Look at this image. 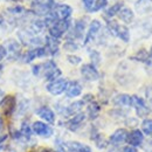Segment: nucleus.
I'll return each instance as SVG.
<instances>
[{"mask_svg":"<svg viewBox=\"0 0 152 152\" xmlns=\"http://www.w3.org/2000/svg\"><path fill=\"white\" fill-rule=\"evenodd\" d=\"M134 11L136 13L144 15L152 12V0H137L134 2Z\"/></svg>","mask_w":152,"mask_h":152,"instance_id":"18","label":"nucleus"},{"mask_svg":"<svg viewBox=\"0 0 152 152\" xmlns=\"http://www.w3.org/2000/svg\"><path fill=\"white\" fill-rule=\"evenodd\" d=\"M142 132L152 138V119H144L142 123Z\"/></svg>","mask_w":152,"mask_h":152,"instance_id":"30","label":"nucleus"},{"mask_svg":"<svg viewBox=\"0 0 152 152\" xmlns=\"http://www.w3.org/2000/svg\"><path fill=\"white\" fill-rule=\"evenodd\" d=\"M55 14L57 15L58 20H68L72 17V13H73V8L69 6V5H66V4H60L57 5L54 10Z\"/></svg>","mask_w":152,"mask_h":152,"instance_id":"20","label":"nucleus"},{"mask_svg":"<svg viewBox=\"0 0 152 152\" xmlns=\"http://www.w3.org/2000/svg\"><path fill=\"white\" fill-rule=\"evenodd\" d=\"M5 93H4V91H2V90H1V89H0V104H1V102H2V99H4V98H5Z\"/></svg>","mask_w":152,"mask_h":152,"instance_id":"42","label":"nucleus"},{"mask_svg":"<svg viewBox=\"0 0 152 152\" xmlns=\"http://www.w3.org/2000/svg\"><path fill=\"white\" fill-rule=\"evenodd\" d=\"M83 105H84V102H83V101H75V102L70 103L69 105H67V107L63 109L62 114L64 115L66 117L75 116V115L81 113V110H82Z\"/></svg>","mask_w":152,"mask_h":152,"instance_id":"19","label":"nucleus"},{"mask_svg":"<svg viewBox=\"0 0 152 152\" xmlns=\"http://www.w3.org/2000/svg\"><path fill=\"white\" fill-rule=\"evenodd\" d=\"M37 115H38L40 118H42L46 123H49V124H54L55 123V113L49 108V107H41L37 110Z\"/></svg>","mask_w":152,"mask_h":152,"instance_id":"15","label":"nucleus"},{"mask_svg":"<svg viewBox=\"0 0 152 152\" xmlns=\"http://www.w3.org/2000/svg\"><path fill=\"white\" fill-rule=\"evenodd\" d=\"M32 73H33V75L35 76L40 75L41 74V64H34L32 67Z\"/></svg>","mask_w":152,"mask_h":152,"instance_id":"37","label":"nucleus"},{"mask_svg":"<svg viewBox=\"0 0 152 152\" xmlns=\"http://www.w3.org/2000/svg\"><path fill=\"white\" fill-rule=\"evenodd\" d=\"M123 152H137L136 150V148H133V146H125L124 149H123Z\"/></svg>","mask_w":152,"mask_h":152,"instance_id":"41","label":"nucleus"},{"mask_svg":"<svg viewBox=\"0 0 152 152\" xmlns=\"http://www.w3.org/2000/svg\"><path fill=\"white\" fill-rule=\"evenodd\" d=\"M1 73H2V64L0 63V75H1Z\"/></svg>","mask_w":152,"mask_h":152,"instance_id":"47","label":"nucleus"},{"mask_svg":"<svg viewBox=\"0 0 152 152\" xmlns=\"http://www.w3.org/2000/svg\"><path fill=\"white\" fill-rule=\"evenodd\" d=\"M4 47L6 48V52H7V56L6 57H8L11 61L18 60L22 55V53H21V43L19 41L14 40V39L7 40Z\"/></svg>","mask_w":152,"mask_h":152,"instance_id":"4","label":"nucleus"},{"mask_svg":"<svg viewBox=\"0 0 152 152\" xmlns=\"http://www.w3.org/2000/svg\"><path fill=\"white\" fill-rule=\"evenodd\" d=\"M87 28V19L81 18L75 22L74 28H73V37L75 39H83L84 33Z\"/></svg>","mask_w":152,"mask_h":152,"instance_id":"21","label":"nucleus"},{"mask_svg":"<svg viewBox=\"0 0 152 152\" xmlns=\"http://www.w3.org/2000/svg\"><path fill=\"white\" fill-rule=\"evenodd\" d=\"M89 57H90V60H91V64H93V66L97 67V66L101 64V60H102V57H101V54H99L98 50L90 49V50H89Z\"/></svg>","mask_w":152,"mask_h":152,"instance_id":"29","label":"nucleus"},{"mask_svg":"<svg viewBox=\"0 0 152 152\" xmlns=\"http://www.w3.org/2000/svg\"><path fill=\"white\" fill-rule=\"evenodd\" d=\"M27 108H28V101H26V99H23L21 103L19 104V114H25L26 113V110H27Z\"/></svg>","mask_w":152,"mask_h":152,"instance_id":"36","label":"nucleus"},{"mask_svg":"<svg viewBox=\"0 0 152 152\" xmlns=\"http://www.w3.org/2000/svg\"><path fill=\"white\" fill-rule=\"evenodd\" d=\"M57 4L55 0H33L32 1V13L39 17H46L48 13L55 10Z\"/></svg>","mask_w":152,"mask_h":152,"instance_id":"1","label":"nucleus"},{"mask_svg":"<svg viewBox=\"0 0 152 152\" xmlns=\"http://www.w3.org/2000/svg\"><path fill=\"white\" fill-rule=\"evenodd\" d=\"M67 61H68L70 64L77 66V64H80V63L82 62V58H81L80 56H77V55L70 54V55H68V56H67Z\"/></svg>","mask_w":152,"mask_h":152,"instance_id":"34","label":"nucleus"},{"mask_svg":"<svg viewBox=\"0 0 152 152\" xmlns=\"http://www.w3.org/2000/svg\"><path fill=\"white\" fill-rule=\"evenodd\" d=\"M99 111H101V107H99V104L96 101H93L91 103L88 104V116H89L90 119L97 118Z\"/></svg>","mask_w":152,"mask_h":152,"instance_id":"26","label":"nucleus"},{"mask_svg":"<svg viewBox=\"0 0 152 152\" xmlns=\"http://www.w3.org/2000/svg\"><path fill=\"white\" fill-rule=\"evenodd\" d=\"M12 1H20V0H12Z\"/></svg>","mask_w":152,"mask_h":152,"instance_id":"48","label":"nucleus"},{"mask_svg":"<svg viewBox=\"0 0 152 152\" xmlns=\"http://www.w3.org/2000/svg\"><path fill=\"white\" fill-rule=\"evenodd\" d=\"M63 49L66 52H76L78 49V46H77V43H76L74 40H68V41L64 42Z\"/></svg>","mask_w":152,"mask_h":152,"instance_id":"33","label":"nucleus"},{"mask_svg":"<svg viewBox=\"0 0 152 152\" xmlns=\"http://www.w3.org/2000/svg\"><path fill=\"white\" fill-rule=\"evenodd\" d=\"M37 152H50L49 150H47V149H41V150H39V151Z\"/></svg>","mask_w":152,"mask_h":152,"instance_id":"45","label":"nucleus"},{"mask_svg":"<svg viewBox=\"0 0 152 152\" xmlns=\"http://www.w3.org/2000/svg\"><path fill=\"white\" fill-rule=\"evenodd\" d=\"M4 23H5V19H4V17L0 14V27L4 26Z\"/></svg>","mask_w":152,"mask_h":152,"instance_id":"44","label":"nucleus"},{"mask_svg":"<svg viewBox=\"0 0 152 152\" xmlns=\"http://www.w3.org/2000/svg\"><path fill=\"white\" fill-rule=\"evenodd\" d=\"M149 56H150V58H152V46L150 48V52H149Z\"/></svg>","mask_w":152,"mask_h":152,"instance_id":"46","label":"nucleus"},{"mask_svg":"<svg viewBox=\"0 0 152 152\" xmlns=\"http://www.w3.org/2000/svg\"><path fill=\"white\" fill-rule=\"evenodd\" d=\"M113 103L118 108H129L132 105V98L128 94H119L114 97Z\"/></svg>","mask_w":152,"mask_h":152,"instance_id":"22","label":"nucleus"},{"mask_svg":"<svg viewBox=\"0 0 152 152\" xmlns=\"http://www.w3.org/2000/svg\"><path fill=\"white\" fill-rule=\"evenodd\" d=\"M4 130V121H2V118H1V116H0V132Z\"/></svg>","mask_w":152,"mask_h":152,"instance_id":"43","label":"nucleus"},{"mask_svg":"<svg viewBox=\"0 0 152 152\" xmlns=\"http://www.w3.org/2000/svg\"><path fill=\"white\" fill-rule=\"evenodd\" d=\"M81 75L86 81H89V82H95L99 78V73L97 68L91 63H86L81 67Z\"/></svg>","mask_w":152,"mask_h":152,"instance_id":"9","label":"nucleus"},{"mask_svg":"<svg viewBox=\"0 0 152 152\" xmlns=\"http://www.w3.org/2000/svg\"><path fill=\"white\" fill-rule=\"evenodd\" d=\"M70 28V20H58L55 25L49 27V37L54 39H61Z\"/></svg>","mask_w":152,"mask_h":152,"instance_id":"3","label":"nucleus"},{"mask_svg":"<svg viewBox=\"0 0 152 152\" xmlns=\"http://www.w3.org/2000/svg\"><path fill=\"white\" fill-rule=\"evenodd\" d=\"M7 138H8V134H0V150L4 149L5 142L7 140Z\"/></svg>","mask_w":152,"mask_h":152,"instance_id":"40","label":"nucleus"},{"mask_svg":"<svg viewBox=\"0 0 152 152\" xmlns=\"http://www.w3.org/2000/svg\"><path fill=\"white\" fill-rule=\"evenodd\" d=\"M149 53H146L145 49H140L134 56L131 57V60H136V61H140V62H144V63H150V60H149Z\"/></svg>","mask_w":152,"mask_h":152,"instance_id":"28","label":"nucleus"},{"mask_svg":"<svg viewBox=\"0 0 152 152\" xmlns=\"http://www.w3.org/2000/svg\"><path fill=\"white\" fill-rule=\"evenodd\" d=\"M126 142L129 143L130 146H133V148L140 146L143 144V142H144V133L142 132L140 130H138V129H134L130 133H128Z\"/></svg>","mask_w":152,"mask_h":152,"instance_id":"14","label":"nucleus"},{"mask_svg":"<svg viewBox=\"0 0 152 152\" xmlns=\"http://www.w3.org/2000/svg\"><path fill=\"white\" fill-rule=\"evenodd\" d=\"M131 98H132V105L131 107H133L136 109V113L139 117H145V116L150 114V108L146 105L145 101L142 97L133 95L131 96Z\"/></svg>","mask_w":152,"mask_h":152,"instance_id":"10","label":"nucleus"},{"mask_svg":"<svg viewBox=\"0 0 152 152\" xmlns=\"http://www.w3.org/2000/svg\"><path fill=\"white\" fill-rule=\"evenodd\" d=\"M32 131L37 136L42 137V138H49L54 133V130L50 125H48L47 123L41 122V121H37L32 124Z\"/></svg>","mask_w":152,"mask_h":152,"instance_id":"6","label":"nucleus"},{"mask_svg":"<svg viewBox=\"0 0 152 152\" xmlns=\"http://www.w3.org/2000/svg\"><path fill=\"white\" fill-rule=\"evenodd\" d=\"M86 114L84 113H80V114L73 116L67 123H66V126L67 129H69L70 131H76L86 121Z\"/></svg>","mask_w":152,"mask_h":152,"instance_id":"17","label":"nucleus"},{"mask_svg":"<svg viewBox=\"0 0 152 152\" xmlns=\"http://www.w3.org/2000/svg\"><path fill=\"white\" fill-rule=\"evenodd\" d=\"M94 2H95V0H82L83 7H84L86 11H88V12L91 11V8H93V6H94Z\"/></svg>","mask_w":152,"mask_h":152,"instance_id":"35","label":"nucleus"},{"mask_svg":"<svg viewBox=\"0 0 152 152\" xmlns=\"http://www.w3.org/2000/svg\"><path fill=\"white\" fill-rule=\"evenodd\" d=\"M7 12L11 14V15H14V17H19V15H23L25 14V8L20 5H17V6H13V7H8L7 8Z\"/></svg>","mask_w":152,"mask_h":152,"instance_id":"31","label":"nucleus"},{"mask_svg":"<svg viewBox=\"0 0 152 152\" xmlns=\"http://www.w3.org/2000/svg\"><path fill=\"white\" fill-rule=\"evenodd\" d=\"M118 18L119 20H122L124 23H131L134 19V13L131 8L129 7H123L119 12H118Z\"/></svg>","mask_w":152,"mask_h":152,"instance_id":"24","label":"nucleus"},{"mask_svg":"<svg viewBox=\"0 0 152 152\" xmlns=\"http://www.w3.org/2000/svg\"><path fill=\"white\" fill-rule=\"evenodd\" d=\"M19 131L21 133V136H22V139H26V140L31 139L32 133H33V131H32V125H29L28 122H22Z\"/></svg>","mask_w":152,"mask_h":152,"instance_id":"27","label":"nucleus"},{"mask_svg":"<svg viewBox=\"0 0 152 152\" xmlns=\"http://www.w3.org/2000/svg\"><path fill=\"white\" fill-rule=\"evenodd\" d=\"M67 86H68V80L60 77V78H57L55 81L49 82V83L46 86V89H47V91H48L50 95L58 96L66 91Z\"/></svg>","mask_w":152,"mask_h":152,"instance_id":"5","label":"nucleus"},{"mask_svg":"<svg viewBox=\"0 0 152 152\" xmlns=\"http://www.w3.org/2000/svg\"><path fill=\"white\" fill-rule=\"evenodd\" d=\"M7 56V52H6V48L2 46V45H0V62L5 58V57Z\"/></svg>","mask_w":152,"mask_h":152,"instance_id":"39","label":"nucleus"},{"mask_svg":"<svg viewBox=\"0 0 152 152\" xmlns=\"http://www.w3.org/2000/svg\"><path fill=\"white\" fill-rule=\"evenodd\" d=\"M108 31L110 34L119 38L124 42L130 41V31L124 25H119L116 21H108Z\"/></svg>","mask_w":152,"mask_h":152,"instance_id":"2","label":"nucleus"},{"mask_svg":"<svg viewBox=\"0 0 152 152\" xmlns=\"http://www.w3.org/2000/svg\"><path fill=\"white\" fill-rule=\"evenodd\" d=\"M47 55V53H46V49H45V47H35V48H32V49H29V50H27L26 53H23L22 55H21V60H22V62L23 63H31V62H33L35 58H38V57H43Z\"/></svg>","mask_w":152,"mask_h":152,"instance_id":"7","label":"nucleus"},{"mask_svg":"<svg viewBox=\"0 0 152 152\" xmlns=\"http://www.w3.org/2000/svg\"><path fill=\"white\" fill-rule=\"evenodd\" d=\"M107 6H108V0H95L94 6H93V8H91L90 12L91 13H95V12H98V11H102Z\"/></svg>","mask_w":152,"mask_h":152,"instance_id":"32","label":"nucleus"},{"mask_svg":"<svg viewBox=\"0 0 152 152\" xmlns=\"http://www.w3.org/2000/svg\"><path fill=\"white\" fill-rule=\"evenodd\" d=\"M64 148L67 152H93L88 145L80 142H68L64 144Z\"/></svg>","mask_w":152,"mask_h":152,"instance_id":"23","label":"nucleus"},{"mask_svg":"<svg viewBox=\"0 0 152 152\" xmlns=\"http://www.w3.org/2000/svg\"><path fill=\"white\" fill-rule=\"evenodd\" d=\"M128 131L125 129H117L111 136H110V144L114 146H118L121 144H123L124 142H126L128 139Z\"/></svg>","mask_w":152,"mask_h":152,"instance_id":"13","label":"nucleus"},{"mask_svg":"<svg viewBox=\"0 0 152 152\" xmlns=\"http://www.w3.org/2000/svg\"><path fill=\"white\" fill-rule=\"evenodd\" d=\"M101 28H102V23H101V21H98V20H93L91 22H90V25H89V28H88V31H87V33L84 34V45H88L89 42H91L93 40H95V38L98 35V33H99V31H101Z\"/></svg>","mask_w":152,"mask_h":152,"instance_id":"11","label":"nucleus"},{"mask_svg":"<svg viewBox=\"0 0 152 152\" xmlns=\"http://www.w3.org/2000/svg\"><path fill=\"white\" fill-rule=\"evenodd\" d=\"M0 105L2 108L4 115L6 117H11L17 110V99L13 95H6Z\"/></svg>","mask_w":152,"mask_h":152,"instance_id":"8","label":"nucleus"},{"mask_svg":"<svg viewBox=\"0 0 152 152\" xmlns=\"http://www.w3.org/2000/svg\"><path fill=\"white\" fill-rule=\"evenodd\" d=\"M66 96L68 98H75L82 94V86L78 81H68V86L66 89Z\"/></svg>","mask_w":152,"mask_h":152,"instance_id":"16","label":"nucleus"},{"mask_svg":"<svg viewBox=\"0 0 152 152\" xmlns=\"http://www.w3.org/2000/svg\"><path fill=\"white\" fill-rule=\"evenodd\" d=\"M146 97H148L149 104L152 105V86L148 87V89H146Z\"/></svg>","mask_w":152,"mask_h":152,"instance_id":"38","label":"nucleus"},{"mask_svg":"<svg viewBox=\"0 0 152 152\" xmlns=\"http://www.w3.org/2000/svg\"><path fill=\"white\" fill-rule=\"evenodd\" d=\"M123 7H124V2H123V1H117L116 4H114L113 6H110V7L105 11L104 17H105V18H108V19L114 18L115 15H117V14H118V12H119Z\"/></svg>","mask_w":152,"mask_h":152,"instance_id":"25","label":"nucleus"},{"mask_svg":"<svg viewBox=\"0 0 152 152\" xmlns=\"http://www.w3.org/2000/svg\"><path fill=\"white\" fill-rule=\"evenodd\" d=\"M45 49H46V53L47 55H56L60 50V42L57 39H54L52 37H46L45 38Z\"/></svg>","mask_w":152,"mask_h":152,"instance_id":"12","label":"nucleus"}]
</instances>
